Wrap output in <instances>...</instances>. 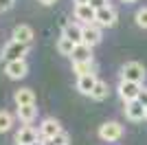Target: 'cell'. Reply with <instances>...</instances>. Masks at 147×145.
I'll list each match as a JSON object with an SVG mask.
<instances>
[{"label": "cell", "mask_w": 147, "mask_h": 145, "mask_svg": "<svg viewBox=\"0 0 147 145\" xmlns=\"http://www.w3.org/2000/svg\"><path fill=\"white\" fill-rule=\"evenodd\" d=\"M117 18H119V13L114 7H103V9H99L97 16H94V22L99 24V26H114L117 24Z\"/></svg>", "instance_id": "8992f818"}, {"label": "cell", "mask_w": 147, "mask_h": 145, "mask_svg": "<svg viewBox=\"0 0 147 145\" xmlns=\"http://www.w3.org/2000/svg\"><path fill=\"white\" fill-rule=\"evenodd\" d=\"M37 2H42V5H46V7H49V5H55L57 0H37Z\"/></svg>", "instance_id": "83f0119b"}, {"label": "cell", "mask_w": 147, "mask_h": 145, "mask_svg": "<svg viewBox=\"0 0 147 145\" xmlns=\"http://www.w3.org/2000/svg\"><path fill=\"white\" fill-rule=\"evenodd\" d=\"M13 99L18 103V108L20 106H35V95H33L31 88H20V90H16Z\"/></svg>", "instance_id": "9a60e30c"}, {"label": "cell", "mask_w": 147, "mask_h": 145, "mask_svg": "<svg viewBox=\"0 0 147 145\" xmlns=\"http://www.w3.org/2000/svg\"><path fill=\"white\" fill-rule=\"evenodd\" d=\"M136 24L141 29H147V7H143V9L136 11Z\"/></svg>", "instance_id": "7402d4cb"}, {"label": "cell", "mask_w": 147, "mask_h": 145, "mask_svg": "<svg viewBox=\"0 0 147 145\" xmlns=\"http://www.w3.org/2000/svg\"><path fill=\"white\" fill-rule=\"evenodd\" d=\"M59 132H61L59 121L49 117V119H44L42 125H40V141H51V139H55Z\"/></svg>", "instance_id": "5b68a950"}, {"label": "cell", "mask_w": 147, "mask_h": 145, "mask_svg": "<svg viewBox=\"0 0 147 145\" xmlns=\"http://www.w3.org/2000/svg\"><path fill=\"white\" fill-rule=\"evenodd\" d=\"M16 0H0V11H9Z\"/></svg>", "instance_id": "484cf974"}, {"label": "cell", "mask_w": 147, "mask_h": 145, "mask_svg": "<svg viewBox=\"0 0 147 145\" xmlns=\"http://www.w3.org/2000/svg\"><path fill=\"white\" fill-rule=\"evenodd\" d=\"M121 136H123V125L119 121H105L103 125L99 127V139L101 141L112 143V141H119Z\"/></svg>", "instance_id": "3957f363"}, {"label": "cell", "mask_w": 147, "mask_h": 145, "mask_svg": "<svg viewBox=\"0 0 147 145\" xmlns=\"http://www.w3.org/2000/svg\"><path fill=\"white\" fill-rule=\"evenodd\" d=\"M13 125V115L7 112V110H0V134L2 132H9Z\"/></svg>", "instance_id": "44dd1931"}, {"label": "cell", "mask_w": 147, "mask_h": 145, "mask_svg": "<svg viewBox=\"0 0 147 145\" xmlns=\"http://www.w3.org/2000/svg\"><path fill=\"white\" fill-rule=\"evenodd\" d=\"M99 42H101V29L94 26V24H86V26H84V44L94 48Z\"/></svg>", "instance_id": "8fae6325"}, {"label": "cell", "mask_w": 147, "mask_h": 145, "mask_svg": "<svg viewBox=\"0 0 147 145\" xmlns=\"http://www.w3.org/2000/svg\"><path fill=\"white\" fill-rule=\"evenodd\" d=\"M141 90H143L141 84H132V81H123V79H121V84H119V97H121L125 103L136 101L138 95H141Z\"/></svg>", "instance_id": "277c9868"}, {"label": "cell", "mask_w": 147, "mask_h": 145, "mask_svg": "<svg viewBox=\"0 0 147 145\" xmlns=\"http://www.w3.org/2000/svg\"><path fill=\"white\" fill-rule=\"evenodd\" d=\"M90 7L94 9V11H99V9L108 7V0H90Z\"/></svg>", "instance_id": "cb8c5ba5"}, {"label": "cell", "mask_w": 147, "mask_h": 145, "mask_svg": "<svg viewBox=\"0 0 147 145\" xmlns=\"http://www.w3.org/2000/svg\"><path fill=\"white\" fill-rule=\"evenodd\" d=\"M64 37L70 40L75 46H77V44H84V26H79V24H75V22H68L66 26H64Z\"/></svg>", "instance_id": "9c48e42d"}, {"label": "cell", "mask_w": 147, "mask_h": 145, "mask_svg": "<svg viewBox=\"0 0 147 145\" xmlns=\"http://www.w3.org/2000/svg\"><path fill=\"white\" fill-rule=\"evenodd\" d=\"M125 117L129 121H143L145 119V108L138 101H129V103H125Z\"/></svg>", "instance_id": "5bb4252c"}, {"label": "cell", "mask_w": 147, "mask_h": 145, "mask_svg": "<svg viewBox=\"0 0 147 145\" xmlns=\"http://www.w3.org/2000/svg\"><path fill=\"white\" fill-rule=\"evenodd\" d=\"M44 145H55V143H53V141H44Z\"/></svg>", "instance_id": "f1b7e54d"}, {"label": "cell", "mask_w": 147, "mask_h": 145, "mask_svg": "<svg viewBox=\"0 0 147 145\" xmlns=\"http://www.w3.org/2000/svg\"><path fill=\"white\" fill-rule=\"evenodd\" d=\"M90 97L94 99V101H103L105 97H108V84L101 81V79H97V86H94V90H92Z\"/></svg>", "instance_id": "ac0fdd59"}, {"label": "cell", "mask_w": 147, "mask_h": 145, "mask_svg": "<svg viewBox=\"0 0 147 145\" xmlns=\"http://www.w3.org/2000/svg\"><path fill=\"white\" fill-rule=\"evenodd\" d=\"M136 101L141 103L143 108H147V88H143V90H141V95H138V99H136Z\"/></svg>", "instance_id": "d4e9b609"}, {"label": "cell", "mask_w": 147, "mask_h": 145, "mask_svg": "<svg viewBox=\"0 0 147 145\" xmlns=\"http://www.w3.org/2000/svg\"><path fill=\"white\" fill-rule=\"evenodd\" d=\"M94 86H97V77H94V72H92V75H84V77L77 79V90H79L81 95H86V97L92 95Z\"/></svg>", "instance_id": "4fadbf2b"}, {"label": "cell", "mask_w": 147, "mask_h": 145, "mask_svg": "<svg viewBox=\"0 0 147 145\" xmlns=\"http://www.w3.org/2000/svg\"><path fill=\"white\" fill-rule=\"evenodd\" d=\"M37 141H40V132L33 130L31 125H22L18 130V134H16V143L18 145H33Z\"/></svg>", "instance_id": "ba28073f"}, {"label": "cell", "mask_w": 147, "mask_h": 145, "mask_svg": "<svg viewBox=\"0 0 147 145\" xmlns=\"http://www.w3.org/2000/svg\"><path fill=\"white\" fill-rule=\"evenodd\" d=\"M145 77H147L145 66L138 64V62H127V64L121 68V79L123 81H132V84H141L143 86Z\"/></svg>", "instance_id": "6da1fadb"}, {"label": "cell", "mask_w": 147, "mask_h": 145, "mask_svg": "<svg viewBox=\"0 0 147 145\" xmlns=\"http://www.w3.org/2000/svg\"><path fill=\"white\" fill-rule=\"evenodd\" d=\"M73 2H75V7L77 5H90V0H73Z\"/></svg>", "instance_id": "4316f807"}, {"label": "cell", "mask_w": 147, "mask_h": 145, "mask_svg": "<svg viewBox=\"0 0 147 145\" xmlns=\"http://www.w3.org/2000/svg\"><path fill=\"white\" fill-rule=\"evenodd\" d=\"M94 16H97V11L90 5H77L75 7V18L79 20V22H84V26L94 22Z\"/></svg>", "instance_id": "7c38bea8"}, {"label": "cell", "mask_w": 147, "mask_h": 145, "mask_svg": "<svg viewBox=\"0 0 147 145\" xmlns=\"http://www.w3.org/2000/svg\"><path fill=\"white\" fill-rule=\"evenodd\" d=\"M33 145H44V141H37V143H33Z\"/></svg>", "instance_id": "f546056e"}, {"label": "cell", "mask_w": 147, "mask_h": 145, "mask_svg": "<svg viewBox=\"0 0 147 145\" xmlns=\"http://www.w3.org/2000/svg\"><path fill=\"white\" fill-rule=\"evenodd\" d=\"M5 72L9 79H22L26 77V72H29V66H26L24 60H18V62H7L5 64Z\"/></svg>", "instance_id": "52a82bcc"}, {"label": "cell", "mask_w": 147, "mask_h": 145, "mask_svg": "<svg viewBox=\"0 0 147 145\" xmlns=\"http://www.w3.org/2000/svg\"><path fill=\"white\" fill-rule=\"evenodd\" d=\"M51 141H53V143H55V145H68V134L64 132V130H61V132L57 134L55 139H51Z\"/></svg>", "instance_id": "603a6c76"}, {"label": "cell", "mask_w": 147, "mask_h": 145, "mask_svg": "<svg viewBox=\"0 0 147 145\" xmlns=\"http://www.w3.org/2000/svg\"><path fill=\"white\" fill-rule=\"evenodd\" d=\"M35 117H37V108H35V106H20V108H18V119L24 121L26 125H29Z\"/></svg>", "instance_id": "e0dca14e"}, {"label": "cell", "mask_w": 147, "mask_h": 145, "mask_svg": "<svg viewBox=\"0 0 147 145\" xmlns=\"http://www.w3.org/2000/svg\"><path fill=\"white\" fill-rule=\"evenodd\" d=\"M92 68H94V64H92V62H77V64H73V70L77 72V77L92 75Z\"/></svg>", "instance_id": "ffe728a7"}, {"label": "cell", "mask_w": 147, "mask_h": 145, "mask_svg": "<svg viewBox=\"0 0 147 145\" xmlns=\"http://www.w3.org/2000/svg\"><path fill=\"white\" fill-rule=\"evenodd\" d=\"M145 119H147V108H145Z\"/></svg>", "instance_id": "1f68e13d"}, {"label": "cell", "mask_w": 147, "mask_h": 145, "mask_svg": "<svg viewBox=\"0 0 147 145\" xmlns=\"http://www.w3.org/2000/svg\"><path fill=\"white\" fill-rule=\"evenodd\" d=\"M121 2H136V0H121Z\"/></svg>", "instance_id": "4dcf8cb0"}, {"label": "cell", "mask_w": 147, "mask_h": 145, "mask_svg": "<svg viewBox=\"0 0 147 145\" xmlns=\"http://www.w3.org/2000/svg\"><path fill=\"white\" fill-rule=\"evenodd\" d=\"M16 145H18V143H16Z\"/></svg>", "instance_id": "d6a6232c"}, {"label": "cell", "mask_w": 147, "mask_h": 145, "mask_svg": "<svg viewBox=\"0 0 147 145\" xmlns=\"http://www.w3.org/2000/svg\"><path fill=\"white\" fill-rule=\"evenodd\" d=\"M29 53V46L26 44H20V42H9L5 48H2V57H0V62H18V60H24V55Z\"/></svg>", "instance_id": "7a4b0ae2"}, {"label": "cell", "mask_w": 147, "mask_h": 145, "mask_svg": "<svg viewBox=\"0 0 147 145\" xmlns=\"http://www.w3.org/2000/svg\"><path fill=\"white\" fill-rule=\"evenodd\" d=\"M13 42H20V44H26V46H29L31 42H33V29H31L29 24H18V26H16V29H13Z\"/></svg>", "instance_id": "30bf717a"}, {"label": "cell", "mask_w": 147, "mask_h": 145, "mask_svg": "<svg viewBox=\"0 0 147 145\" xmlns=\"http://www.w3.org/2000/svg\"><path fill=\"white\" fill-rule=\"evenodd\" d=\"M57 51H59V55H68V57H70V55H73V51H75V44L61 35L59 40H57Z\"/></svg>", "instance_id": "d6986e66"}, {"label": "cell", "mask_w": 147, "mask_h": 145, "mask_svg": "<svg viewBox=\"0 0 147 145\" xmlns=\"http://www.w3.org/2000/svg\"><path fill=\"white\" fill-rule=\"evenodd\" d=\"M70 57H73V64H77V62H92V48L86 46V44H77Z\"/></svg>", "instance_id": "2e32d148"}]
</instances>
